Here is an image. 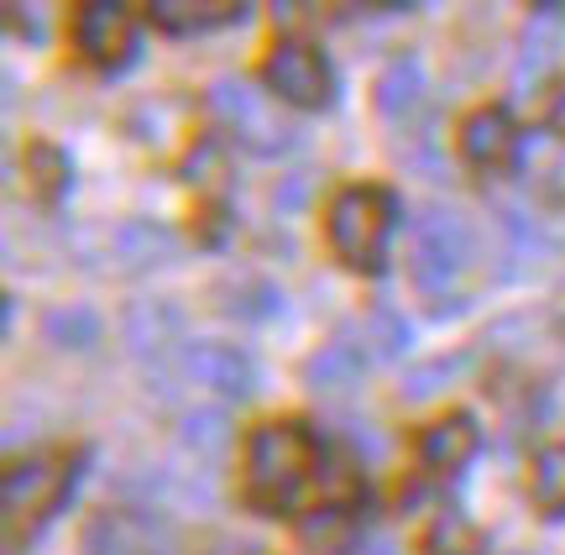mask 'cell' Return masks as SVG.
I'll list each match as a JSON object with an SVG mask.
<instances>
[{"mask_svg": "<svg viewBox=\"0 0 565 555\" xmlns=\"http://www.w3.org/2000/svg\"><path fill=\"white\" fill-rule=\"evenodd\" d=\"M315 467H320V446L309 440L303 425L294 419L263 425L246 451V498L263 514H294L315 482Z\"/></svg>", "mask_w": 565, "mask_h": 555, "instance_id": "obj_1", "label": "cell"}, {"mask_svg": "<svg viewBox=\"0 0 565 555\" xmlns=\"http://www.w3.org/2000/svg\"><path fill=\"white\" fill-rule=\"evenodd\" d=\"M471 257H477V236L456 210H429L419 221V242H414V284H419L429 314H461L471 299Z\"/></svg>", "mask_w": 565, "mask_h": 555, "instance_id": "obj_2", "label": "cell"}, {"mask_svg": "<svg viewBox=\"0 0 565 555\" xmlns=\"http://www.w3.org/2000/svg\"><path fill=\"white\" fill-rule=\"evenodd\" d=\"M387 231H393V194L387 189L356 184L335 194V205H330V247H335L345 268L356 273L383 268Z\"/></svg>", "mask_w": 565, "mask_h": 555, "instance_id": "obj_3", "label": "cell"}, {"mask_svg": "<svg viewBox=\"0 0 565 555\" xmlns=\"http://www.w3.org/2000/svg\"><path fill=\"white\" fill-rule=\"evenodd\" d=\"M68 482H74L68 456H26V461H17V467L6 472V488H0V503H6V530H11V540H17L21 530H38L42 519L63 503Z\"/></svg>", "mask_w": 565, "mask_h": 555, "instance_id": "obj_4", "label": "cell"}, {"mask_svg": "<svg viewBox=\"0 0 565 555\" xmlns=\"http://www.w3.org/2000/svg\"><path fill=\"white\" fill-rule=\"evenodd\" d=\"M210 105L236 131V142H246L252 152H263V158H273V152H282V147L294 142V131L278 121V105L267 100V95H257L246 79H215Z\"/></svg>", "mask_w": 565, "mask_h": 555, "instance_id": "obj_5", "label": "cell"}, {"mask_svg": "<svg viewBox=\"0 0 565 555\" xmlns=\"http://www.w3.org/2000/svg\"><path fill=\"white\" fill-rule=\"evenodd\" d=\"M267 84H273V95L288 105H303V110H315V105H330V68L324 58L309 47V42H278L273 47V58H267Z\"/></svg>", "mask_w": 565, "mask_h": 555, "instance_id": "obj_6", "label": "cell"}, {"mask_svg": "<svg viewBox=\"0 0 565 555\" xmlns=\"http://www.w3.org/2000/svg\"><path fill=\"white\" fill-rule=\"evenodd\" d=\"M79 47L89 63H100V68H110V63H121L126 53H131V38H137V17L126 11L121 0H89L79 11Z\"/></svg>", "mask_w": 565, "mask_h": 555, "instance_id": "obj_7", "label": "cell"}, {"mask_svg": "<svg viewBox=\"0 0 565 555\" xmlns=\"http://www.w3.org/2000/svg\"><path fill=\"white\" fill-rule=\"evenodd\" d=\"M461 152L466 163H477L482 173H503L513 158H519V126L503 105H487L471 121L461 126Z\"/></svg>", "mask_w": 565, "mask_h": 555, "instance_id": "obj_8", "label": "cell"}, {"mask_svg": "<svg viewBox=\"0 0 565 555\" xmlns=\"http://www.w3.org/2000/svg\"><path fill=\"white\" fill-rule=\"evenodd\" d=\"M183 367H189V377H200L204 388L225 393V398H252V388H257V372L246 362V351L225 346V341H194Z\"/></svg>", "mask_w": 565, "mask_h": 555, "instance_id": "obj_9", "label": "cell"}, {"mask_svg": "<svg viewBox=\"0 0 565 555\" xmlns=\"http://www.w3.org/2000/svg\"><path fill=\"white\" fill-rule=\"evenodd\" d=\"M477 451V425H471V414H450L440 425H429L419 440V456L429 472H461L466 461Z\"/></svg>", "mask_w": 565, "mask_h": 555, "instance_id": "obj_10", "label": "cell"}, {"mask_svg": "<svg viewBox=\"0 0 565 555\" xmlns=\"http://www.w3.org/2000/svg\"><path fill=\"white\" fill-rule=\"evenodd\" d=\"M84 555H152V524L137 514H100L84 530Z\"/></svg>", "mask_w": 565, "mask_h": 555, "instance_id": "obj_11", "label": "cell"}, {"mask_svg": "<svg viewBox=\"0 0 565 555\" xmlns=\"http://www.w3.org/2000/svg\"><path fill=\"white\" fill-rule=\"evenodd\" d=\"M565 6H534V17L524 26V58H519V79H540L565 42Z\"/></svg>", "mask_w": 565, "mask_h": 555, "instance_id": "obj_12", "label": "cell"}, {"mask_svg": "<svg viewBox=\"0 0 565 555\" xmlns=\"http://www.w3.org/2000/svg\"><path fill=\"white\" fill-rule=\"evenodd\" d=\"M377 105H383V116L393 126L408 121V116L424 105V63L419 58H393L387 63L383 79H377Z\"/></svg>", "mask_w": 565, "mask_h": 555, "instance_id": "obj_13", "label": "cell"}, {"mask_svg": "<svg viewBox=\"0 0 565 555\" xmlns=\"http://www.w3.org/2000/svg\"><path fill=\"white\" fill-rule=\"evenodd\" d=\"M246 6L236 0H158L152 21L168 32H204V26H225V21H242Z\"/></svg>", "mask_w": 565, "mask_h": 555, "instance_id": "obj_14", "label": "cell"}, {"mask_svg": "<svg viewBox=\"0 0 565 555\" xmlns=\"http://www.w3.org/2000/svg\"><path fill=\"white\" fill-rule=\"evenodd\" d=\"M173 252H179V242H173V231L168 226H152V221H126V226L116 231V257H121L126 268H162Z\"/></svg>", "mask_w": 565, "mask_h": 555, "instance_id": "obj_15", "label": "cell"}, {"mask_svg": "<svg viewBox=\"0 0 565 555\" xmlns=\"http://www.w3.org/2000/svg\"><path fill=\"white\" fill-rule=\"evenodd\" d=\"M362 377V351L356 346H324L320 356L303 362V383L315 393H345Z\"/></svg>", "mask_w": 565, "mask_h": 555, "instance_id": "obj_16", "label": "cell"}, {"mask_svg": "<svg viewBox=\"0 0 565 555\" xmlns=\"http://www.w3.org/2000/svg\"><path fill=\"white\" fill-rule=\"evenodd\" d=\"M356 540V514L345 503H324L315 514L303 519V545L309 551H324V555H345Z\"/></svg>", "mask_w": 565, "mask_h": 555, "instance_id": "obj_17", "label": "cell"}, {"mask_svg": "<svg viewBox=\"0 0 565 555\" xmlns=\"http://www.w3.org/2000/svg\"><path fill=\"white\" fill-rule=\"evenodd\" d=\"M42 330H47V341L53 346H68V351H84L100 341V314L84 305H58L47 309V320H42Z\"/></svg>", "mask_w": 565, "mask_h": 555, "instance_id": "obj_18", "label": "cell"}, {"mask_svg": "<svg viewBox=\"0 0 565 555\" xmlns=\"http://www.w3.org/2000/svg\"><path fill=\"white\" fill-rule=\"evenodd\" d=\"M429 555H482V530L461 509H440L429 524Z\"/></svg>", "mask_w": 565, "mask_h": 555, "instance_id": "obj_19", "label": "cell"}, {"mask_svg": "<svg viewBox=\"0 0 565 555\" xmlns=\"http://www.w3.org/2000/svg\"><path fill=\"white\" fill-rule=\"evenodd\" d=\"M534 503L550 519L565 514V446H545L534 456Z\"/></svg>", "mask_w": 565, "mask_h": 555, "instance_id": "obj_20", "label": "cell"}, {"mask_svg": "<svg viewBox=\"0 0 565 555\" xmlns=\"http://www.w3.org/2000/svg\"><path fill=\"white\" fill-rule=\"evenodd\" d=\"M179 435L194 456H221L231 440V419H225V409H189Z\"/></svg>", "mask_w": 565, "mask_h": 555, "instance_id": "obj_21", "label": "cell"}, {"mask_svg": "<svg viewBox=\"0 0 565 555\" xmlns=\"http://www.w3.org/2000/svg\"><path fill=\"white\" fill-rule=\"evenodd\" d=\"M173 330H179V320H173L162 305H137L131 314H126V335H131V346L137 351H147V346L162 351V341H168Z\"/></svg>", "mask_w": 565, "mask_h": 555, "instance_id": "obj_22", "label": "cell"}, {"mask_svg": "<svg viewBox=\"0 0 565 555\" xmlns=\"http://www.w3.org/2000/svg\"><path fill=\"white\" fill-rule=\"evenodd\" d=\"M26 173H32L42 200H58L63 184H68V158H63L58 147H32L26 152Z\"/></svg>", "mask_w": 565, "mask_h": 555, "instance_id": "obj_23", "label": "cell"}, {"mask_svg": "<svg viewBox=\"0 0 565 555\" xmlns=\"http://www.w3.org/2000/svg\"><path fill=\"white\" fill-rule=\"evenodd\" d=\"M461 367H466V356H435V362H424V367H414L404 377V398L408 404H419V398H429V393H440Z\"/></svg>", "mask_w": 565, "mask_h": 555, "instance_id": "obj_24", "label": "cell"}, {"mask_svg": "<svg viewBox=\"0 0 565 555\" xmlns=\"http://www.w3.org/2000/svg\"><path fill=\"white\" fill-rule=\"evenodd\" d=\"M189 184H200V189H221L225 184V147L221 142H200L194 147V158H189Z\"/></svg>", "mask_w": 565, "mask_h": 555, "instance_id": "obj_25", "label": "cell"}, {"mask_svg": "<svg viewBox=\"0 0 565 555\" xmlns=\"http://www.w3.org/2000/svg\"><path fill=\"white\" fill-rule=\"evenodd\" d=\"M366 335H372V351H377V356H398V351L408 346V325L393 309H377V314L366 320Z\"/></svg>", "mask_w": 565, "mask_h": 555, "instance_id": "obj_26", "label": "cell"}, {"mask_svg": "<svg viewBox=\"0 0 565 555\" xmlns=\"http://www.w3.org/2000/svg\"><path fill=\"white\" fill-rule=\"evenodd\" d=\"M303 194H309V173H294L282 189H273V210H299Z\"/></svg>", "mask_w": 565, "mask_h": 555, "instance_id": "obj_27", "label": "cell"}, {"mask_svg": "<svg viewBox=\"0 0 565 555\" xmlns=\"http://www.w3.org/2000/svg\"><path fill=\"white\" fill-rule=\"evenodd\" d=\"M550 126H555V131L565 137V84L555 89V100H550Z\"/></svg>", "mask_w": 565, "mask_h": 555, "instance_id": "obj_28", "label": "cell"}]
</instances>
